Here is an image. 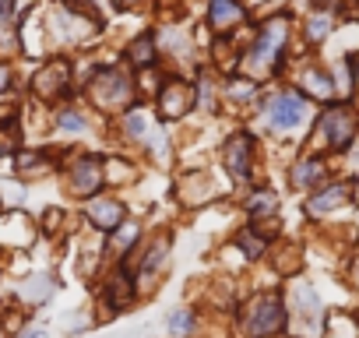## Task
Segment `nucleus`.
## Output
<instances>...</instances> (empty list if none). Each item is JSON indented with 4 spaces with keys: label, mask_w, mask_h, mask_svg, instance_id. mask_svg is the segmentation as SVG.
<instances>
[{
    "label": "nucleus",
    "mask_w": 359,
    "mask_h": 338,
    "mask_svg": "<svg viewBox=\"0 0 359 338\" xmlns=\"http://www.w3.org/2000/svg\"><path fill=\"white\" fill-rule=\"evenodd\" d=\"M285 43H289V18H285V15L268 18V22L254 32L250 50L240 57L247 78L275 74V71H278V60H282V53H285Z\"/></svg>",
    "instance_id": "obj_1"
},
{
    "label": "nucleus",
    "mask_w": 359,
    "mask_h": 338,
    "mask_svg": "<svg viewBox=\"0 0 359 338\" xmlns=\"http://www.w3.org/2000/svg\"><path fill=\"white\" fill-rule=\"evenodd\" d=\"M243 331L250 338H271L289 324V310L282 303L278 292H257L247 306H243Z\"/></svg>",
    "instance_id": "obj_2"
},
{
    "label": "nucleus",
    "mask_w": 359,
    "mask_h": 338,
    "mask_svg": "<svg viewBox=\"0 0 359 338\" xmlns=\"http://www.w3.org/2000/svg\"><path fill=\"white\" fill-rule=\"evenodd\" d=\"M88 92H92V99H95L102 109H123V106L134 102V85H130V78H127L123 71H116V67H102V71L92 78Z\"/></svg>",
    "instance_id": "obj_3"
},
{
    "label": "nucleus",
    "mask_w": 359,
    "mask_h": 338,
    "mask_svg": "<svg viewBox=\"0 0 359 338\" xmlns=\"http://www.w3.org/2000/svg\"><path fill=\"white\" fill-rule=\"evenodd\" d=\"M264 116H268V127H271V130L289 134V130H296V127L306 120V99H303L299 92L282 88V92H275V95L264 102Z\"/></svg>",
    "instance_id": "obj_4"
},
{
    "label": "nucleus",
    "mask_w": 359,
    "mask_h": 338,
    "mask_svg": "<svg viewBox=\"0 0 359 338\" xmlns=\"http://www.w3.org/2000/svg\"><path fill=\"white\" fill-rule=\"evenodd\" d=\"M320 137H324L327 148H334V151L348 148L352 137H355V113H352L348 106H331V109H324V116H320Z\"/></svg>",
    "instance_id": "obj_5"
},
{
    "label": "nucleus",
    "mask_w": 359,
    "mask_h": 338,
    "mask_svg": "<svg viewBox=\"0 0 359 338\" xmlns=\"http://www.w3.org/2000/svg\"><path fill=\"white\" fill-rule=\"evenodd\" d=\"M198 102V88H191L187 81H165L158 92V113L162 120H180L187 116Z\"/></svg>",
    "instance_id": "obj_6"
},
{
    "label": "nucleus",
    "mask_w": 359,
    "mask_h": 338,
    "mask_svg": "<svg viewBox=\"0 0 359 338\" xmlns=\"http://www.w3.org/2000/svg\"><path fill=\"white\" fill-rule=\"evenodd\" d=\"M71 88V64L67 60H50L36 71L32 78V92L39 99H57V95H67Z\"/></svg>",
    "instance_id": "obj_7"
},
{
    "label": "nucleus",
    "mask_w": 359,
    "mask_h": 338,
    "mask_svg": "<svg viewBox=\"0 0 359 338\" xmlns=\"http://www.w3.org/2000/svg\"><path fill=\"white\" fill-rule=\"evenodd\" d=\"M222 162L236 180H247L254 173V137L250 134H233L222 148Z\"/></svg>",
    "instance_id": "obj_8"
},
{
    "label": "nucleus",
    "mask_w": 359,
    "mask_h": 338,
    "mask_svg": "<svg viewBox=\"0 0 359 338\" xmlns=\"http://www.w3.org/2000/svg\"><path fill=\"white\" fill-rule=\"evenodd\" d=\"M85 215H88V222H92L95 229L116 233L120 222H123V215H127V208H123V201H116V198H92V201L85 205Z\"/></svg>",
    "instance_id": "obj_9"
},
{
    "label": "nucleus",
    "mask_w": 359,
    "mask_h": 338,
    "mask_svg": "<svg viewBox=\"0 0 359 338\" xmlns=\"http://www.w3.org/2000/svg\"><path fill=\"white\" fill-rule=\"evenodd\" d=\"M67 180H71V191H74V194H95L99 184H102V162H99L95 155L78 158V162L71 165Z\"/></svg>",
    "instance_id": "obj_10"
},
{
    "label": "nucleus",
    "mask_w": 359,
    "mask_h": 338,
    "mask_svg": "<svg viewBox=\"0 0 359 338\" xmlns=\"http://www.w3.org/2000/svg\"><path fill=\"white\" fill-rule=\"evenodd\" d=\"M247 18V8L240 0H208V25L222 36H229L236 25H243Z\"/></svg>",
    "instance_id": "obj_11"
},
{
    "label": "nucleus",
    "mask_w": 359,
    "mask_h": 338,
    "mask_svg": "<svg viewBox=\"0 0 359 338\" xmlns=\"http://www.w3.org/2000/svg\"><path fill=\"white\" fill-rule=\"evenodd\" d=\"M127 60H130L137 71L155 67V60H158V43H155V36H151V32L134 36V39H130V46H127Z\"/></svg>",
    "instance_id": "obj_12"
},
{
    "label": "nucleus",
    "mask_w": 359,
    "mask_h": 338,
    "mask_svg": "<svg viewBox=\"0 0 359 338\" xmlns=\"http://www.w3.org/2000/svg\"><path fill=\"white\" fill-rule=\"evenodd\" d=\"M348 198H352V184L345 180V184H334V187H327V191L313 194V198H310V205H306V212H310V215H324V212H334L338 205H345Z\"/></svg>",
    "instance_id": "obj_13"
},
{
    "label": "nucleus",
    "mask_w": 359,
    "mask_h": 338,
    "mask_svg": "<svg viewBox=\"0 0 359 338\" xmlns=\"http://www.w3.org/2000/svg\"><path fill=\"white\" fill-rule=\"evenodd\" d=\"M134 299V285H130V271L127 268H116V275L106 282V303L113 310H123L127 303Z\"/></svg>",
    "instance_id": "obj_14"
},
{
    "label": "nucleus",
    "mask_w": 359,
    "mask_h": 338,
    "mask_svg": "<svg viewBox=\"0 0 359 338\" xmlns=\"http://www.w3.org/2000/svg\"><path fill=\"white\" fill-rule=\"evenodd\" d=\"M303 92L313 95V99H331V95H334V81H331V74H327L324 67L310 64V67L303 71Z\"/></svg>",
    "instance_id": "obj_15"
},
{
    "label": "nucleus",
    "mask_w": 359,
    "mask_h": 338,
    "mask_svg": "<svg viewBox=\"0 0 359 338\" xmlns=\"http://www.w3.org/2000/svg\"><path fill=\"white\" fill-rule=\"evenodd\" d=\"M324 162L313 155V158H303L296 169H292V187H299V191H306V187H313V184H320L324 180Z\"/></svg>",
    "instance_id": "obj_16"
},
{
    "label": "nucleus",
    "mask_w": 359,
    "mask_h": 338,
    "mask_svg": "<svg viewBox=\"0 0 359 338\" xmlns=\"http://www.w3.org/2000/svg\"><path fill=\"white\" fill-rule=\"evenodd\" d=\"M165 254H169V236H158L144 254H141V268H137V278L141 275H155L162 264H165Z\"/></svg>",
    "instance_id": "obj_17"
},
{
    "label": "nucleus",
    "mask_w": 359,
    "mask_h": 338,
    "mask_svg": "<svg viewBox=\"0 0 359 338\" xmlns=\"http://www.w3.org/2000/svg\"><path fill=\"white\" fill-rule=\"evenodd\" d=\"M331 25H334V15H331V11H313V15L306 18V39H310V43H324L327 32H331Z\"/></svg>",
    "instance_id": "obj_18"
},
{
    "label": "nucleus",
    "mask_w": 359,
    "mask_h": 338,
    "mask_svg": "<svg viewBox=\"0 0 359 338\" xmlns=\"http://www.w3.org/2000/svg\"><path fill=\"white\" fill-rule=\"evenodd\" d=\"M50 292H53V278H50V275H32V278L25 282V289H22V296H25L29 303H43Z\"/></svg>",
    "instance_id": "obj_19"
},
{
    "label": "nucleus",
    "mask_w": 359,
    "mask_h": 338,
    "mask_svg": "<svg viewBox=\"0 0 359 338\" xmlns=\"http://www.w3.org/2000/svg\"><path fill=\"white\" fill-rule=\"evenodd\" d=\"M236 243H240V250H243L247 257H261V254L268 250V236H261V233H254V229H243V233L236 236Z\"/></svg>",
    "instance_id": "obj_20"
},
{
    "label": "nucleus",
    "mask_w": 359,
    "mask_h": 338,
    "mask_svg": "<svg viewBox=\"0 0 359 338\" xmlns=\"http://www.w3.org/2000/svg\"><path fill=\"white\" fill-rule=\"evenodd\" d=\"M15 15H18V0H0V46H4V43L11 39Z\"/></svg>",
    "instance_id": "obj_21"
},
{
    "label": "nucleus",
    "mask_w": 359,
    "mask_h": 338,
    "mask_svg": "<svg viewBox=\"0 0 359 338\" xmlns=\"http://www.w3.org/2000/svg\"><path fill=\"white\" fill-rule=\"evenodd\" d=\"M226 95H229V99L247 102V99H254V95H257V85H254V78H236V81H229Z\"/></svg>",
    "instance_id": "obj_22"
},
{
    "label": "nucleus",
    "mask_w": 359,
    "mask_h": 338,
    "mask_svg": "<svg viewBox=\"0 0 359 338\" xmlns=\"http://www.w3.org/2000/svg\"><path fill=\"white\" fill-rule=\"evenodd\" d=\"M247 208L254 212V219L257 215H271L275 212V194L271 191H257V194H250V205Z\"/></svg>",
    "instance_id": "obj_23"
},
{
    "label": "nucleus",
    "mask_w": 359,
    "mask_h": 338,
    "mask_svg": "<svg viewBox=\"0 0 359 338\" xmlns=\"http://www.w3.org/2000/svg\"><path fill=\"white\" fill-rule=\"evenodd\" d=\"M57 127H60V130H85L88 120H85L78 109H60V113H57Z\"/></svg>",
    "instance_id": "obj_24"
},
{
    "label": "nucleus",
    "mask_w": 359,
    "mask_h": 338,
    "mask_svg": "<svg viewBox=\"0 0 359 338\" xmlns=\"http://www.w3.org/2000/svg\"><path fill=\"white\" fill-rule=\"evenodd\" d=\"M191 327H194V313H187V310L169 313V331H172V334H187Z\"/></svg>",
    "instance_id": "obj_25"
},
{
    "label": "nucleus",
    "mask_w": 359,
    "mask_h": 338,
    "mask_svg": "<svg viewBox=\"0 0 359 338\" xmlns=\"http://www.w3.org/2000/svg\"><path fill=\"white\" fill-rule=\"evenodd\" d=\"M127 130H130V137H144L148 134V120H144V109H130L127 113Z\"/></svg>",
    "instance_id": "obj_26"
},
{
    "label": "nucleus",
    "mask_w": 359,
    "mask_h": 338,
    "mask_svg": "<svg viewBox=\"0 0 359 338\" xmlns=\"http://www.w3.org/2000/svg\"><path fill=\"white\" fill-rule=\"evenodd\" d=\"M8 92H11V67L0 64V95H8Z\"/></svg>",
    "instance_id": "obj_27"
},
{
    "label": "nucleus",
    "mask_w": 359,
    "mask_h": 338,
    "mask_svg": "<svg viewBox=\"0 0 359 338\" xmlns=\"http://www.w3.org/2000/svg\"><path fill=\"white\" fill-rule=\"evenodd\" d=\"M113 4H116V8H123V11H130V8H141L144 0H113Z\"/></svg>",
    "instance_id": "obj_28"
},
{
    "label": "nucleus",
    "mask_w": 359,
    "mask_h": 338,
    "mask_svg": "<svg viewBox=\"0 0 359 338\" xmlns=\"http://www.w3.org/2000/svg\"><path fill=\"white\" fill-rule=\"evenodd\" d=\"M22 338H46V331H43V327H32V331H25Z\"/></svg>",
    "instance_id": "obj_29"
},
{
    "label": "nucleus",
    "mask_w": 359,
    "mask_h": 338,
    "mask_svg": "<svg viewBox=\"0 0 359 338\" xmlns=\"http://www.w3.org/2000/svg\"><path fill=\"white\" fill-rule=\"evenodd\" d=\"M352 71H355V74H359V60H352Z\"/></svg>",
    "instance_id": "obj_30"
},
{
    "label": "nucleus",
    "mask_w": 359,
    "mask_h": 338,
    "mask_svg": "<svg viewBox=\"0 0 359 338\" xmlns=\"http://www.w3.org/2000/svg\"><path fill=\"white\" fill-rule=\"evenodd\" d=\"M355 282H359V264H355Z\"/></svg>",
    "instance_id": "obj_31"
}]
</instances>
